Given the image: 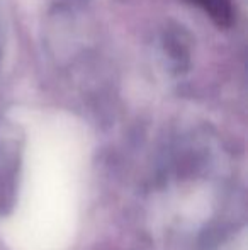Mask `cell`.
<instances>
[{"label": "cell", "instance_id": "cell-1", "mask_svg": "<svg viewBox=\"0 0 248 250\" xmlns=\"http://www.w3.org/2000/svg\"><path fill=\"white\" fill-rule=\"evenodd\" d=\"M187 2L197 5L216 26L229 27L235 19L231 0H187Z\"/></svg>", "mask_w": 248, "mask_h": 250}]
</instances>
